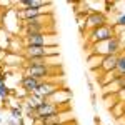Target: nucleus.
Instances as JSON below:
<instances>
[{
	"mask_svg": "<svg viewBox=\"0 0 125 125\" xmlns=\"http://www.w3.org/2000/svg\"><path fill=\"white\" fill-rule=\"evenodd\" d=\"M10 115H12V118H13V120L20 122V120L25 117V114H23V110H22V108H17V107H13V108H10Z\"/></svg>",
	"mask_w": 125,
	"mask_h": 125,
	"instance_id": "19",
	"label": "nucleus"
},
{
	"mask_svg": "<svg viewBox=\"0 0 125 125\" xmlns=\"http://www.w3.org/2000/svg\"><path fill=\"white\" fill-rule=\"evenodd\" d=\"M9 97H10V88L7 87V83H0V98L7 100Z\"/></svg>",
	"mask_w": 125,
	"mask_h": 125,
	"instance_id": "21",
	"label": "nucleus"
},
{
	"mask_svg": "<svg viewBox=\"0 0 125 125\" xmlns=\"http://www.w3.org/2000/svg\"><path fill=\"white\" fill-rule=\"evenodd\" d=\"M42 83L39 78H33V77H29V75H23L20 78V88H23L27 94H35L39 85Z\"/></svg>",
	"mask_w": 125,
	"mask_h": 125,
	"instance_id": "11",
	"label": "nucleus"
},
{
	"mask_svg": "<svg viewBox=\"0 0 125 125\" xmlns=\"http://www.w3.org/2000/svg\"><path fill=\"white\" fill-rule=\"evenodd\" d=\"M60 48L58 47H37V45H25L23 57L29 58H47V57H58Z\"/></svg>",
	"mask_w": 125,
	"mask_h": 125,
	"instance_id": "2",
	"label": "nucleus"
},
{
	"mask_svg": "<svg viewBox=\"0 0 125 125\" xmlns=\"http://www.w3.org/2000/svg\"><path fill=\"white\" fill-rule=\"evenodd\" d=\"M108 110H110L112 117H114L115 120H118L120 117L125 115V104H124V102H117L115 105L112 107V108H108Z\"/></svg>",
	"mask_w": 125,
	"mask_h": 125,
	"instance_id": "16",
	"label": "nucleus"
},
{
	"mask_svg": "<svg viewBox=\"0 0 125 125\" xmlns=\"http://www.w3.org/2000/svg\"><path fill=\"white\" fill-rule=\"evenodd\" d=\"M52 7L50 2L43 0H20L17 2V9H48Z\"/></svg>",
	"mask_w": 125,
	"mask_h": 125,
	"instance_id": "13",
	"label": "nucleus"
},
{
	"mask_svg": "<svg viewBox=\"0 0 125 125\" xmlns=\"http://www.w3.org/2000/svg\"><path fill=\"white\" fill-rule=\"evenodd\" d=\"M115 25H118V27H125V13H122L118 19H117V23Z\"/></svg>",
	"mask_w": 125,
	"mask_h": 125,
	"instance_id": "23",
	"label": "nucleus"
},
{
	"mask_svg": "<svg viewBox=\"0 0 125 125\" xmlns=\"http://www.w3.org/2000/svg\"><path fill=\"white\" fill-rule=\"evenodd\" d=\"M117 75L118 77H122L125 75V53H120V57H118V63H117Z\"/></svg>",
	"mask_w": 125,
	"mask_h": 125,
	"instance_id": "18",
	"label": "nucleus"
},
{
	"mask_svg": "<svg viewBox=\"0 0 125 125\" xmlns=\"http://www.w3.org/2000/svg\"><path fill=\"white\" fill-rule=\"evenodd\" d=\"M104 102H105L107 108H112L118 102V98H117V95H104Z\"/></svg>",
	"mask_w": 125,
	"mask_h": 125,
	"instance_id": "20",
	"label": "nucleus"
},
{
	"mask_svg": "<svg viewBox=\"0 0 125 125\" xmlns=\"http://www.w3.org/2000/svg\"><path fill=\"white\" fill-rule=\"evenodd\" d=\"M117 98H118V102H124L125 104V88H122V90L117 94Z\"/></svg>",
	"mask_w": 125,
	"mask_h": 125,
	"instance_id": "24",
	"label": "nucleus"
},
{
	"mask_svg": "<svg viewBox=\"0 0 125 125\" xmlns=\"http://www.w3.org/2000/svg\"><path fill=\"white\" fill-rule=\"evenodd\" d=\"M65 110H68V108H60V107L53 105V104H50L48 100H45V102H42L37 108H35V112H37V117L39 118H48V117H53L57 115V114H60V112H65ZM37 118V120H39Z\"/></svg>",
	"mask_w": 125,
	"mask_h": 125,
	"instance_id": "7",
	"label": "nucleus"
},
{
	"mask_svg": "<svg viewBox=\"0 0 125 125\" xmlns=\"http://www.w3.org/2000/svg\"><path fill=\"white\" fill-rule=\"evenodd\" d=\"M23 75H29V77H33V78H39L40 82L43 80H50L48 77H53L55 73V68L53 67H43V65H23Z\"/></svg>",
	"mask_w": 125,
	"mask_h": 125,
	"instance_id": "4",
	"label": "nucleus"
},
{
	"mask_svg": "<svg viewBox=\"0 0 125 125\" xmlns=\"http://www.w3.org/2000/svg\"><path fill=\"white\" fill-rule=\"evenodd\" d=\"M102 25H107V15L100 10H95V12H90L85 19V29L87 30H95Z\"/></svg>",
	"mask_w": 125,
	"mask_h": 125,
	"instance_id": "8",
	"label": "nucleus"
},
{
	"mask_svg": "<svg viewBox=\"0 0 125 125\" xmlns=\"http://www.w3.org/2000/svg\"><path fill=\"white\" fill-rule=\"evenodd\" d=\"M2 122H3V120H2V117H0V125H2Z\"/></svg>",
	"mask_w": 125,
	"mask_h": 125,
	"instance_id": "27",
	"label": "nucleus"
},
{
	"mask_svg": "<svg viewBox=\"0 0 125 125\" xmlns=\"http://www.w3.org/2000/svg\"><path fill=\"white\" fill-rule=\"evenodd\" d=\"M118 57H120V55H107V57H104V62H102V65H100V72H102V73L115 72L117 63H118Z\"/></svg>",
	"mask_w": 125,
	"mask_h": 125,
	"instance_id": "14",
	"label": "nucleus"
},
{
	"mask_svg": "<svg viewBox=\"0 0 125 125\" xmlns=\"http://www.w3.org/2000/svg\"><path fill=\"white\" fill-rule=\"evenodd\" d=\"M23 63H25V57L20 53H12V52H7V55L2 62V65L5 67H23Z\"/></svg>",
	"mask_w": 125,
	"mask_h": 125,
	"instance_id": "12",
	"label": "nucleus"
},
{
	"mask_svg": "<svg viewBox=\"0 0 125 125\" xmlns=\"http://www.w3.org/2000/svg\"><path fill=\"white\" fill-rule=\"evenodd\" d=\"M57 90H58V85L55 83V82H52V80H43V82L39 85V88H37V92H35V94H40V95L47 100L48 97L53 95Z\"/></svg>",
	"mask_w": 125,
	"mask_h": 125,
	"instance_id": "10",
	"label": "nucleus"
},
{
	"mask_svg": "<svg viewBox=\"0 0 125 125\" xmlns=\"http://www.w3.org/2000/svg\"><path fill=\"white\" fill-rule=\"evenodd\" d=\"M13 10H15V15L20 22L37 19L40 15H45V13H53L52 7H48V9H13Z\"/></svg>",
	"mask_w": 125,
	"mask_h": 125,
	"instance_id": "6",
	"label": "nucleus"
},
{
	"mask_svg": "<svg viewBox=\"0 0 125 125\" xmlns=\"http://www.w3.org/2000/svg\"><path fill=\"white\" fill-rule=\"evenodd\" d=\"M115 37V32H114V25H102L95 30H90V43H100V42H107V40H112Z\"/></svg>",
	"mask_w": 125,
	"mask_h": 125,
	"instance_id": "5",
	"label": "nucleus"
},
{
	"mask_svg": "<svg viewBox=\"0 0 125 125\" xmlns=\"http://www.w3.org/2000/svg\"><path fill=\"white\" fill-rule=\"evenodd\" d=\"M19 124L20 125H37V120L35 118H30V117H23Z\"/></svg>",
	"mask_w": 125,
	"mask_h": 125,
	"instance_id": "22",
	"label": "nucleus"
},
{
	"mask_svg": "<svg viewBox=\"0 0 125 125\" xmlns=\"http://www.w3.org/2000/svg\"><path fill=\"white\" fill-rule=\"evenodd\" d=\"M115 78H118L117 72H107V73H102V75L98 77V83H100V87H105V85H108V83H112Z\"/></svg>",
	"mask_w": 125,
	"mask_h": 125,
	"instance_id": "17",
	"label": "nucleus"
},
{
	"mask_svg": "<svg viewBox=\"0 0 125 125\" xmlns=\"http://www.w3.org/2000/svg\"><path fill=\"white\" fill-rule=\"evenodd\" d=\"M7 125H20V124H19V122H17V120H13V118L10 117L9 120H7Z\"/></svg>",
	"mask_w": 125,
	"mask_h": 125,
	"instance_id": "25",
	"label": "nucleus"
},
{
	"mask_svg": "<svg viewBox=\"0 0 125 125\" xmlns=\"http://www.w3.org/2000/svg\"><path fill=\"white\" fill-rule=\"evenodd\" d=\"M117 122H118L120 125H125V115H124V117H120V118H118Z\"/></svg>",
	"mask_w": 125,
	"mask_h": 125,
	"instance_id": "26",
	"label": "nucleus"
},
{
	"mask_svg": "<svg viewBox=\"0 0 125 125\" xmlns=\"http://www.w3.org/2000/svg\"><path fill=\"white\" fill-rule=\"evenodd\" d=\"M25 45H37V47H58L57 33H42V35H27L22 37Z\"/></svg>",
	"mask_w": 125,
	"mask_h": 125,
	"instance_id": "3",
	"label": "nucleus"
},
{
	"mask_svg": "<svg viewBox=\"0 0 125 125\" xmlns=\"http://www.w3.org/2000/svg\"><path fill=\"white\" fill-rule=\"evenodd\" d=\"M102 62H104V57L95 55V53H90L88 58H87V63H88V68H90V70H100Z\"/></svg>",
	"mask_w": 125,
	"mask_h": 125,
	"instance_id": "15",
	"label": "nucleus"
},
{
	"mask_svg": "<svg viewBox=\"0 0 125 125\" xmlns=\"http://www.w3.org/2000/svg\"><path fill=\"white\" fill-rule=\"evenodd\" d=\"M47 100L50 104L57 105V107H60V105L68 107V102L72 100V94H70V90H67V88H58L57 92H55L53 95H50ZM60 108H62V107H60Z\"/></svg>",
	"mask_w": 125,
	"mask_h": 125,
	"instance_id": "9",
	"label": "nucleus"
},
{
	"mask_svg": "<svg viewBox=\"0 0 125 125\" xmlns=\"http://www.w3.org/2000/svg\"><path fill=\"white\" fill-rule=\"evenodd\" d=\"M120 48H122V42L118 37H114L112 40L107 42H100V43H94L92 45V53L100 55V57H107V55H120Z\"/></svg>",
	"mask_w": 125,
	"mask_h": 125,
	"instance_id": "1",
	"label": "nucleus"
}]
</instances>
